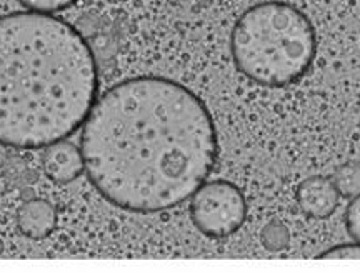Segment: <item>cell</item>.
I'll use <instances>...</instances> for the list:
<instances>
[{
    "label": "cell",
    "mask_w": 360,
    "mask_h": 273,
    "mask_svg": "<svg viewBox=\"0 0 360 273\" xmlns=\"http://www.w3.org/2000/svg\"><path fill=\"white\" fill-rule=\"evenodd\" d=\"M89 180L107 202L137 213L177 207L217 159L209 110L174 80L130 79L94 104L82 132Z\"/></svg>",
    "instance_id": "1"
},
{
    "label": "cell",
    "mask_w": 360,
    "mask_h": 273,
    "mask_svg": "<svg viewBox=\"0 0 360 273\" xmlns=\"http://www.w3.org/2000/svg\"><path fill=\"white\" fill-rule=\"evenodd\" d=\"M97 65L74 27L42 12L0 17V143L45 149L87 120Z\"/></svg>",
    "instance_id": "2"
},
{
    "label": "cell",
    "mask_w": 360,
    "mask_h": 273,
    "mask_svg": "<svg viewBox=\"0 0 360 273\" xmlns=\"http://www.w3.org/2000/svg\"><path fill=\"white\" fill-rule=\"evenodd\" d=\"M237 69L254 82L282 87L300 79L315 57L310 20L289 4L265 2L237 20L231 39Z\"/></svg>",
    "instance_id": "3"
},
{
    "label": "cell",
    "mask_w": 360,
    "mask_h": 273,
    "mask_svg": "<svg viewBox=\"0 0 360 273\" xmlns=\"http://www.w3.org/2000/svg\"><path fill=\"white\" fill-rule=\"evenodd\" d=\"M245 215V199L233 183L224 180L202 183L192 195L193 225L210 239H224L236 234L244 225Z\"/></svg>",
    "instance_id": "4"
},
{
    "label": "cell",
    "mask_w": 360,
    "mask_h": 273,
    "mask_svg": "<svg viewBox=\"0 0 360 273\" xmlns=\"http://www.w3.org/2000/svg\"><path fill=\"white\" fill-rule=\"evenodd\" d=\"M339 192L334 182L326 177H309L297 189V202L309 217L326 218L339 205Z\"/></svg>",
    "instance_id": "5"
},
{
    "label": "cell",
    "mask_w": 360,
    "mask_h": 273,
    "mask_svg": "<svg viewBox=\"0 0 360 273\" xmlns=\"http://www.w3.org/2000/svg\"><path fill=\"white\" fill-rule=\"evenodd\" d=\"M44 170L51 180L69 183L75 180L84 170L82 152L69 142H57L45 147Z\"/></svg>",
    "instance_id": "6"
},
{
    "label": "cell",
    "mask_w": 360,
    "mask_h": 273,
    "mask_svg": "<svg viewBox=\"0 0 360 273\" xmlns=\"http://www.w3.org/2000/svg\"><path fill=\"white\" fill-rule=\"evenodd\" d=\"M57 223L56 208L51 202L42 199L27 200L17 212V225L25 237L42 240L52 234Z\"/></svg>",
    "instance_id": "7"
},
{
    "label": "cell",
    "mask_w": 360,
    "mask_h": 273,
    "mask_svg": "<svg viewBox=\"0 0 360 273\" xmlns=\"http://www.w3.org/2000/svg\"><path fill=\"white\" fill-rule=\"evenodd\" d=\"M330 180L334 182L340 197L354 199V197L360 195V164L350 162L340 165Z\"/></svg>",
    "instance_id": "8"
},
{
    "label": "cell",
    "mask_w": 360,
    "mask_h": 273,
    "mask_svg": "<svg viewBox=\"0 0 360 273\" xmlns=\"http://www.w3.org/2000/svg\"><path fill=\"white\" fill-rule=\"evenodd\" d=\"M260 237H262L265 248L274 250V252L285 248V245L289 244V230L281 222H270L269 225H265Z\"/></svg>",
    "instance_id": "9"
},
{
    "label": "cell",
    "mask_w": 360,
    "mask_h": 273,
    "mask_svg": "<svg viewBox=\"0 0 360 273\" xmlns=\"http://www.w3.org/2000/svg\"><path fill=\"white\" fill-rule=\"evenodd\" d=\"M322 260H360V244L339 245L319 255Z\"/></svg>",
    "instance_id": "10"
},
{
    "label": "cell",
    "mask_w": 360,
    "mask_h": 273,
    "mask_svg": "<svg viewBox=\"0 0 360 273\" xmlns=\"http://www.w3.org/2000/svg\"><path fill=\"white\" fill-rule=\"evenodd\" d=\"M19 2L34 12L52 13L70 7L75 0H19Z\"/></svg>",
    "instance_id": "11"
},
{
    "label": "cell",
    "mask_w": 360,
    "mask_h": 273,
    "mask_svg": "<svg viewBox=\"0 0 360 273\" xmlns=\"http://www.w3.org/2000/svg\"><path fill=\"white\" fill-rule=\"evenodd\" d=\"M345 225H347L349 235L360 244V195L354 197L352 202L347 207L345 213Z\"/></svg>",
    "instance_id": "12"
},
{
    "label": "cell",
    "mask_w": 360,
    "mask_h": 273,
    "mask_svg": "<svg viewBox=\"0 0 360 273\" xmlns=\"http://www.w3.org/2000/svg\"><path fill=\"white\" fill-rule=\"evenodd\" d=\"M7 160V154H6V149H4V145L0 143V168L4 167V164H6Z\"/></svg>",
    "instance_id": "13"
},
{
    "label": "cell",
    "mask_w": 360,
    "mask_h": 273,
    "mask_svg": "<svg viewBox=\"0 0 360 273\" xmlns=\"http://www.w3.org/2000/svg\"><path fill=\"white\" fill-rule=\"evenodd\" d=\"M4 252V244H2V240H0V253Z\"/></svg>",
    "instance_id": "14"
}]
</instances>
